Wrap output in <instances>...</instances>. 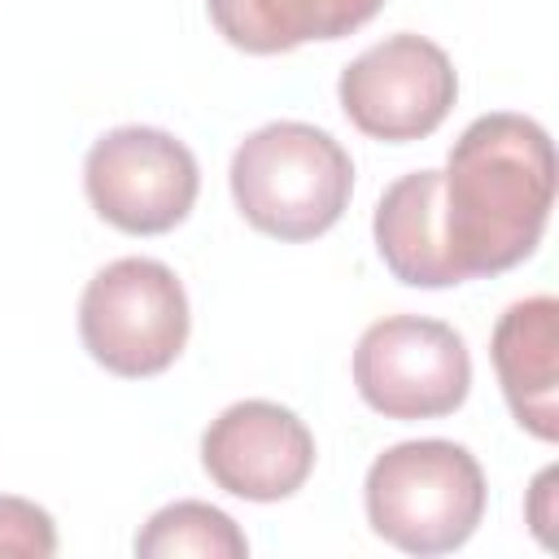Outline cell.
Returning a JSON list of instances; mask_svg holds the SVG:
<instances>
[{"instance_id":"1","label":"cell","mask_w":559,"mask_h":559,"mask_svg":"<svg viewBox=\"0 0 559 559\" xmlns=\"http://www.w3.org/2000/svg\"><path fill=\"white\" fill-rule=\"evenodd\" d=\"M555 148L524 114H485L428 179L437 253L450 284L520 266L550 223Z\"/></svg>"},{"instance_id":"2","label":"cell","mask_w":559,"mask_h":559,"mask_svg":"<svg viewBox=\"0 0 559 559\" xmlns=\"http://www.w3.org/2000/svg\"><path fill=\"white\" fill-rule=\"evenodd\" d=\"M231 197L249 227L275 240H314L349 205L354 162L310 122H266L231 153Z\"/></svg>"},{"instance_id":"3","label":"cell","mask_w":559,"mask_h":559,"mask_svg":"<svg viewBox=\"0 0 559 559\" xmlns=\"http://www.w3.org/2000/svg\"><path fill=\"white\" fill-rule=\"evenodd\" d=\"M367 524L406 555L459 550L485 515V472L459 441H397L367 467Z\"/></svg>"},{"instance_id":"4","label":"cell","mask_w":559,"mask_h":559,"mask_svg":"<svg viewBox=\"0 0 559 559\" xmlns=\"http://www.w3.org/2000/svg\"><path fill=\"white\" fill-rule=\"evenodd\" d=\"M188 293L157 258H118L100 266L79 297L83 349L114 376H162L188 345Z\"/></svg>"},{"instance_id":"5","label":"cell","mask_w":559,"mask_h":559,"mask_svg":"<svg viewBox=\"0 0 559 559\" xmlns=\"http://www.w3.org/2000/svg\"><path fill=\"white\" fill-rule=\"evenodd\" d=\"M354 384L384 419H441L467 402L472 354L441 319L389 314L358 336Z\"/></svg>"},{"instance_id":"6","label":"cell","mask_w":559,"mask_h":559,"mask_svg":"<svg viewBox=\"0 0 559 559\" xmlns=\"http://www.w3.org/2000/svg\"><path fill=\"white\" fill-rule=\"evenodd\" d=\"M83 188L92 210L131 236H162L179 227L201 192L197 157L162 127H114L83 157Z\"/></svg>"},{"instance_id":"7","label":"cell","mask_w":559,"mask_h":559,"mask_svg":"<svg viewBox=\"0 0 559 559\" xmlns=\"http://www.w3.org/2000/svg\"><path fill=\"white\" fill-rule=\"evenodd\" d=\"M345 118L384 144H411L432 135L459 96V74L445 57L424 35L397 31L367 52H358L336 83Z\"/></svg>"},{"instance_id":"8","label":"cell","mask_w":559,"mask_h":559,"mask_svg":"<svg viewBox=\"0 0 559 559\" xmlns=\"http://www.w3.org/2000/svg\"><path fill=\"white\" fill-rule=\"evenodd\" d=\"M201 463L218 489L245 502H280L314 472V437L288 406L249 397L205 428Z\"/></svg>"},{"instance_id":"9","label":"cell","mask_w":559,"mask_h":559,"mask_svg":"<svg viewBox=\"0 0 559 559\" xmlns=\"http://www.w3.org/2000/svg\"><path fill=\"white\" fill-rule=\"evenodd\" d=\"M502 397L520 428L537 441L559 437V301L550 293L502 310L489 336Z\"/></svg>"},{"instance_id":"10","label":"cell","mask_w":559,"mask_h":559,"mask_svg":"<svg viewBox=\"0 0 559 559\" xmlns=\"http://www.w3.org/2000/svg\"><path fill=\"white\" fill-rule=\"evenodd\" d=\"M384 0H205L214 31L240 52H288L310 39H341L371 22Z\"/></svg>"},{"instance_id":"11","label":"cell","mask_w":559,"mask_h":559,"mask_svg":"<svg viewBox=\"0 0 559 559\" xmlns=\"http://www.w3.org/2000/svg\"><path fill=\"white\" fill-rule=\"evenodd\" d=\"M135 555L140 559H179V555H201V559H245L249 542L236 528V520L210 502H170L148 524L135 533Z\"/></svg>"},{"instance_id":"12","label":"cell","mask_w":559,"mask_h":559,"mask_svg":"<svg viewBox=\"0 0 559 559\" xmlns=\"http://www.w3.org/2000/svg\"><path fill=\"white\" fill-rule=\"evenodd\" d=\"M0 555H22V559H48L57 555V524L44 507L31 498L0 493Z\"/></svg>"}]
</instances>
